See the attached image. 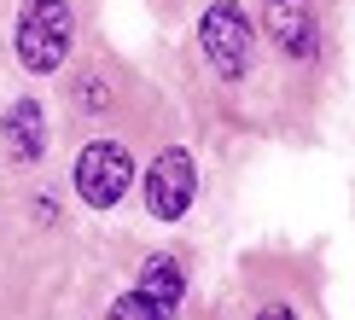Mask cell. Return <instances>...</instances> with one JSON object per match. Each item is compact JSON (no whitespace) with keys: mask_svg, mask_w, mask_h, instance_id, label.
I'll use <instances>...</instances> for the list:
<instances>
[{"mask_svg":"<svg viewBox=\"0 0 355 320\" xmlns=\"http://www.w3.org/2000/svg\"><path fill=\"white\" fill-rule=\"evenodd\" d=\"M257 320H291V309L286 303H268V309H257Z\"/></svg>","mask_w":355,"mask_h":320,"instance_id":"obj_10","label":"cell"},{"mask_svg":"<svg viewBox=\"0 0 355 320\" xmlns=\"http://www.w3.org/2000/svg\"><path fill=\"white\" fill-rule=\"evenodd\" d=\"M76 99H82V105H94V111H111V87L99 82V76H87V82L76 87Z\"/></svg>","mask_w":355,"mask_h":320,"instance_id":"obj_9","label":"cell"},{"mask_svg":"<svg viewBox=\"0 0 355 320\" xmlns=\"http://www.w3.org/2000/svg\"><path fill=\"white\" fill-rule=\"evenodd\" d=\"M198 198V163H192L187 145H169V152L152 157V175H146V210L157 222H181Z\"/></svg>","mask_w":355,"mask_h":320,"instance_id":"obj_4","label":"cell"},{"mask_svg":"<svg viewBox=\"0 0 355 320\" xmlns=\"http://www.w3.org/2000/svg\"><path fill=\"white\" fill-rule=\"evenodd\" d=\"M198 47L210 58V70L221 82H239L250 64V18L239 12V0H210L198 18Z\"/></svg>","mask_w":355,"mask_h":320,"instance_id":"obj_3","label":"cell"},{"mask_svg":"<svg viewBox=\"0 0 355 320\" xmlns=\"http://www.w3.org/2000/svg\"><path fill=\"white\" fill-rule=\"evenodd\" d=\"M135 291H140V297L152 303L164 320H175V314H181V303H187V274H181V262H175V256H146Z\"/></svg>","mask_w":355,"mask_h":320,"instance_id":"obj_7","label":"cell"},{"mask_svg":"<svg viewBox=\"0 0 355 320\" xmlns=\"http://www.w3.org/2000/svg\"><path fill=\"white\" fill-rule=\"evenodd\" d=\"M70 181H76L87 210H116V204L128 198V186H135V152L116 145V140H94V145L76 152Z\"/></svg>","mask_w":355,"mask_h":320,"instance_id":"obj_2","label":"cell"},{"mask_svg":"<svg viewBox=\"0 0 355 320\" xmlns=\"http://www.w3.org/2000/svg\"><path fill=\"white\" fill-rule=\"evenodd\" d=\"M262 24H268V41L286 58H315V47H320L315 0H262Z\"/></svg>","mask_w":355,"mask_h":320,"instance_id":"obj_5","label":"cell"},{"mask_svg":"<svg viewBox=\"0 0 355 320\" xmlns=\"http://www.w3.org/2000/svg\"><path fill=\"white\" fill-rule=\"evenodd\" d=\"M0 145H6L12 163H41V152H47V111H41V99H12L6 105Z\"/></svg>","mask_w":355,"mask_h":320,"instance_id":"obj_6","label":"cell"},{"mask_svg":"<svg viewBox=\"0 0 355 320\" xmlns=\"http://www.w3.org/2000/svg\"><path fill=\"white\" fill-rule=\"evenodd\" d=\"M105 320H164V314H157L152 303L140 297V291H123V297L111 303V314H105Z\"/></svg>","mask_w":355,"mask_h":320,"instance_id":"obj_8","label":"cell"},{"mask_svg":"<svg viewBox=\"0 0 355 320\" xmlns=\"http://www.w3.org/2000/svg\"><path fill=\"white\" fill-rule=\"evenodd\" d=\"M70 41H76L70 0H24L18 6L12 47H18V64L29 70V76H53V70L70 58Z\"/></svg>","mask_w":355,"mask_h":320,"instance_id":"obj_1","label":"cell"}]
</instances>
